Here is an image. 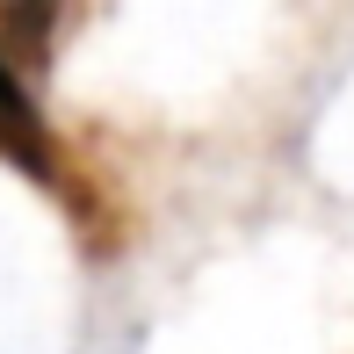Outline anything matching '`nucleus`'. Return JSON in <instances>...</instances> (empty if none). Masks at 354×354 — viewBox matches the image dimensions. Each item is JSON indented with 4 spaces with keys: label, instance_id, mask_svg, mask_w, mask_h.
<instances>
[{
    "label": "nucleus",
    "instance_id": "1",
    "mask_svg": "<svg viewBox=\"0 0 354 354\" xmlns=\"http://www.w3.org/2000/svg\"><path fill=\"white\" fill-rule=\"evenodd\" d=\"M0 159H22L29 174H51L44 123H37V109H29V94H22V80H15L8 58H0Z\"/></svg>",
    "mask_w": 354,
    "mask_h": 354
},
{
    "label": "nucleus",
    "instance_id": "2",
    "mask_svg": "<svg viewBox=\"0 0 354 354\" xmlns=\"http://www.w3.org/2000/svg\"><path fill=\"white\" fill-rule=\"evenodd\" d=\"M58 0H8V15H0V37L15 44V58H29L44 44V29H51Z\"/></svg>",
    "mask_w": 354,
    "mask_h": 354
}]
</instances>
